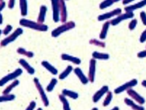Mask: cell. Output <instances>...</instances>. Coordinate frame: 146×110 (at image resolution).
Listing matches in <instances>:
<instances>
[{"label":"cell","mask_w":146,"mask_h":110,"mask_svg":"<svg viewBox=\"0 0 146 110\" xmlns=\"http://www.w3.org/2000/svg\"><path fill=\"white\" fill-rule=\"evenodd\" d=\"M57 83H58V80H57L56 78H52L51 80V81H50V83H49L48 86H47V88H46L47 91H48V92L52 91V90L54 89V88L55 87Z\"/></svg>","instance_id":"4dcf8cb0"},{"label":"cell","mask_w":146,"mask_h":110,"mask_svg":"<svg viewBox=\"0 0 146 110\" xmlns=\"http://www.w3.org/2000/svg\"><path fill=\"white\" fill-rule=\"evenodd\" d=\"M13 30V26H10V25H7V26L5 27V28L2 30V33L4 34V35H8L10 34V32Z\"/></svg>","instance_id":"e575fe53"},{"label":"cell","mask_w":146,"mask_h":110,"mask_svg":"<svg viewBox=\"0 0 146 110\" xmlns=\"http://www.w3.org/2000/svg\"><path fill=\"white\" fill-rule=\"evenodd\" d=\"M62 94L65 96H68V97L71 98L73 99H77L78 97H79V94L77 93L68 89H63L62 91Z\"/></svg>","instance_id":"cb8c5ba5"},{"label":"cell","mask_w":146,"mask_h":110,"mask_svg":"<svg viewBox=\"0 0 146 110\" xmlns=\"http://www.w3.org/2000/svg\"><path fill=\"white\" fill-rule=\"evenodd\" d=\"M75 22H74L73 21H70V22H68L64 23L62 26H60L59 27L56 28L55 29L52 31V36L54 37V38H57V37L59 36L61 34L66 32L67 30H71L74 28H75Z\"/></svg>","instance_id":"7a4b0ae2"},{"label":"cell","mask_w":146,"mask_h":110,"mask_svg":"<svg viewBox=\"0 0 146 110\" xmlns=\"http://www.w3.org/2000/svg\"><path fill=\"white\" fill-rule=\"evenodd\" d=\"M61 59L65 61H68L75 65H80L81 64V59L78 57H75L71 55H69L67 54H63L61 55Z\"/></svg>","instance_id":"2e32d148"},{"label":"cell","mask_w":146,"mask_h":110,"mask_svg":"<svg viewBox=\"0 0 146 110\" xmlns=\"http://www.w3.org/2000/svg\"><path fill=\"white\" fill-rule=\"evenodd\" d=\"M137 57L139 58H145L146 57V49L144 51H141L137 54Z\"/></svg>","instance_id":"f35d334b"},{"label":"cell","mask_w":146,"mask_h":110,"mask_svg":"<svg viewBox=\"0 0 146 110\" xmlns=\"http://www.w3.org/2000/svg\"><path fill=\"white\" fill-rule=\"evenodd\" d=\"M113 99V94L112 92H111V91H108L107 94V96H106V98L105 99L104 101H103V106L104 107H107V106H108L110 104V103H111V100H112Z\"/></svg>","instance_id":"1f68e13d"},{"label":"cell","mask_w":146,"mask_h":110,"mask_svg":"<svg viewBox=\"0 0 146 110\" xmlns=\"http://www.w3.org/2000/svg\"><path fill=\"white\" fill-rule=\"evenodd\" d=\"M127 94H128L129 96H131L132 99H135V100L137 102L138 104H140V105L144 104L145 101V99L143 96H140V94H138V93H137L135 90L132 89V88H130V89H129L128 91H127Z\"/></svg>","instance_id":"7c38bea8"},{"label":"cell","mask_w":146,"mask_h":110,"mask_svg":"<svg viewBox=\"0 0 146 110\" xmlns=\"http://www.w3.org/2000/svg\"><path fill=\"white\" fill-rule=\"evenodd\" d=\"M113 0H104L103 2H102L100 5V10H104V9L108 8L111 7V5L113 4Z\"/></svg>","instance_id":"f546056e"},{"label":"cell","mask_w":146,"mask_h":110,"mask_svg":"<svg viewBox=\"0 0 146 110\" xmlns=\"http://www.w3.org/2000/svg\"><path fill=\"white\" fill-rule=\"evenodd\" d=\"M19 64L21 65L22 67H23V68L29 72V74H30V75H34V72H35V70H34V68H33V67H31L24 59H20Z\"/></svg>","instance_id":"ac0fdd59"},{"label":"cell","mask_w":146,"mask_h":110,"mask_svg":"<svg viewBox=\"0 0 146 110\" xmlns=\"http://www.w3.org/2000/svg\"><path fill=\"white\" fill-rule=\"evenodd\" d=\"M134 1H135V0H123L122 4H123L124 5H127V4L131 3V2H134Z\"/></svg>","instance_id":"60d3db41"},{"label":"cell","mask_w":146,"mask_h":110,"mask_svg":"<svg viewBox=\"0 0 146 110\" xmlns=\"http://www.w3.org/2000/svg\"><path fill=\"white\" fill-rule=\"evenodd\" d=\"M19 23L22 26L29 28L33 29V30L42 31V32H45V31H47L48 30V26H46V25L39 23V22H35L34 21L30 20L25 19V18L20 20Z\"/></svg>","instance_id":"6da1fadb"},{"label":"cell","mask_w":146,"mask_h":110,"mask_svg":"<svg viewBox=\"0 0 146 110\" xmlns=\"http://www.w3.org/2000/svg\"><path fill=\"white\" fill-rule=\"evenodd\" d=\"M121 14V10L120 8H116L114 10H113V11L109 12V13H106L99 15L98 18V20L99 21L106 20H108L110 18H113V17L116 16V15H119Z\"/></svg>","instance_id":"30bf717a"},{"label":"cell","mask_w":146,"mask_h":110,"mask_svg":"<svg viewBox=\"0 0 146 110\" xmlns=\"http://www.w3.org/2000/svg\"><path fill=\"white\" fill-rule=\"evenodd\" d=\"M1 6H0V11H2L4 8L5 7V2L3 1H1Z\"/></svg>","instance_id":"b9f144b4"},{"label":"cell","mask_w":146,"mask_h":110,"mask_svg":"<svg viewBox=\"0 0 146 110\" xmlns=\"http://www.w3.org/2000/svg\"><path fill=\"white\" fill-rule=\"evenodd\" d=\"M19 1L21 15H23V16H26L28 14L27 0H19Z\"/></svg>","instance_id":"44dd1931"},{"label":"cell","mask_w":146,"mask_h":110,"mask_svg":"<svg viewBox=\"0 0 146 110\" xmlns=\"http://www.w3.org/2000/svg\"><path fill=\"white\" fill-rule=\"evenodd\" d=\"M59 99L60 101L62 102L63 107V110H71L69 106V103L67 101L66 98L65 97L64 95H59Z\"/></svg>","instance_id":"83f0119b"},{"label":"cell","mask_w":146,"mask_h":110,"mask_svg":"<svg viewBox=\"0 0 146 110\" xmlns=\"http://www.w3.org/2000/svg\"><path fill=\"white\" fill-rule=\"evenodd\" d=\"M134 16H135V14H134L133 13H127L126 12V13H124V14H119L116 18L113 19L111 21V24L113 26H116L122 21L127 19H131V18H134Z\"/></svg>","instance_id":"52a82bcc"},{"label":"cell","mask_w":146,"mask_h":110,"mask_svg":"<svg viewBox=\"0 0 146 110\" xmlns=\"http://www.w3.org/2000/svg\"><path fill=\"white\" fill-rule=\"evenodd\" d=\"M22 73H23V70H21V68H18L13 72H12V73L10 74H8V75H6L5 77L2 78V79H1V81H0V86H3L4 85L6 84V83H7V82L10 81V80H14V79L18 78V77L20 76Z\"/></svg>","instance_id":"5b68a950"},{"label":"cell","mask_w":146,"mask_h":110,"mask_svg":"<svg viewBox=\"0 0 146 110\" xmlns=\"http://www.w3.org/2000/svg\"><path fill=\"white\" fill-rule=\"evenodd\" d=\"M140 18H141L142 22L144 26H146V13L145 11H142L140 13Z\"/></svg>","instance_id":"d590c367"},{"label":"cell","mask_w":146,"mask_h":110,"mask_svg":"<svg viewBox=\"0 0 146 110\" xmlns=\"http://www.w3.org/2000/svg\"><path fill=\"white\" fill-rule=\"evenodd\" d=\"M23 29L21 28H18L16 30H15V32H13V34L10 36H9L8 37H7L6 38H5L4 40H2L1 41V46H6L7 45L10 44L12 42H13L14 41H15L17 39L19 36H21L23 34Z\"/></svg>","instance_id":"3957f363"},{"label":"cell","mask_w":146,"mask_h":110,"mask_svg":"<svg viewBox=\"0 0 146 110\" xmlns=\"http://www.w3.org/2000/svg\"><path fill=\"white\" fill-rule=\"evenodd\" d=\"M2 22H3V18H2V14L0 13V24L2 25Z\"/></svg>","instance_id":"7bdbcfd3"},{"label":"cell","mask_w":146,"mask_h":110,"mask_svg":"<svg viewBox=\"0 0 146 110\" xmlns=\"http://www.w3.org/2000/svg\"><path fill=\"white\" fill-rule=\"evenodd\" d=\"M137 80H136V79H132V80H130V81L127 82V83H124V84H123L122 86H119L117 88H116V89L114 90V93L116 94H120V93L124 92V91H128L129 89H130V88H132V87L136 86V85L137 84Z\"/></svg>","instance_id":"8992f818"},{"label":"cell","mask_w":146,"mask_h":110,"mask_svg":"<svg viewBox=\"0 0 146 110\" xmlns=\"http://www.w3.org/2000/svg\"><path fill=\"white\" fill-rule=\"evenodd\" d=\"M73 70V67L71 65H68L67 67H66V70L63 71L60 75H59V78L60 80H64L66 77H68V75H69V74L72 72Z\"/></svg>","instance_id":"4316f807"},{"label":"cell","mask_w":146,"mask_h":110,"mask_svg":"<svg viewBox=\"0 0 146 110\" xmlns=\"http://www.w3.org/2000/svg\"><path fill=\"white\" fill-rule=\"evenodd\" d=\"M34 82L35 83V86L36 87L37 90H38V92H39V95H40L41 98H42V100L43 101V104L45 107H48L49 106V100L47 99V96H46V94L44 92V90L42 88V85L40 84L39 81V79L36 78H35L34 79Z\"/></svg>","instance_id":"277c9868"},{"label":"cell","mask_w":146,"mask_h":110,"mask_svg":"<svg viewBox=\"0 0 146 110\" xmlns=\"http://www.w3.org/2000/svg\"><path fill=\"white\" fill-rule=\"evenodd\" d=\"M111 110H119V108L118 107H115L114 108H113Z\"/></svg>","instance_id":"f6af8a7d"},{"label":"cell","mask_w":146,"mask_h":110,"mask_svg":"<svg viewBox=\"0 0 146 110\" xmlns=\"http://www.w3.org/2000/svg\"><path fill=\"white\" fill-rule=\"evenodd\" d=\"M92 57L95 59H108L110 58L109 54L106 53H100L98 51H94L92 53Z\"/></svg>","instance_id":"603a6c76"},{"label":"cell","mask_w":146,"mask_h":110,"mask_svg":"<svg viewBox=\"0 0 146 110\" xmlns=\"http://www.w3.org/2000/svg\"><path fill=\"white\" fill-rule=\"evenodd\" d=\"M47 11V7L45 5H42L40 7V10H39V14L38 18H37V21L39 23H42L43 24V22H44L45 18H46V13Z\"/></svg>","instance_id":"e0dca14e"},{"label":"cell","mask_w":146,"mask_h":110,"mask_svg":"<svg viewBox=\"0 0 146 110\" xmlns=\"http://www.w3.org/2000/svg\"><path fill=\"white\" fill-rule=\"evenodd\" d=\"M110 25H111V22H109V21H106L104 24H103L101 32H100V38L101 40L106 39V36H107L108 31V29H109Z\"/></svg>","instance_id":"d6986e66"},{"label":"cell","mask_w":146,"mask_h":110,"mask_svg":"<svg viewBox=\"0 0 146 110\" xmlns=\"http://www.w3.org/2000/svg\"><path fill=\"white\" fill-rule=\"evenodd\" d=\"M137 25V20L136 19H133L130 21L129 24V29L130 30H135V28H136Z\"/></svg>","instance_id":"836d02e7"},{"label":"cell","mask_w":146,"mask_h":110,"mask_svg":"<svg viewBox=\"0 0 146 110\" xmlns=\"http://www.w3.org/2000/svg\"><path fill=\"white\" fill-rule=\"evenodd\" d=\"M37 110H42V108H39Z\"/></svg>","instance_id":"c3c4849f"},{"label":"cell","mask_w":146,"mask_h":110,"mask_svg":"<svg viewBox=\"0 0 146 110\" xmlns=\"http://www.w3.org/2000/svg\"><path fill=\"white\" fill-rule=\"evenodd\" d=\"M113 2H114V3H116V2H119V1H120V0H113Z\"/></svg>","instance_id":"bcb514c9"},{"label":"cell","mask_w":146,"mask_h":110,"mask_svg":"<svg viewBox=\"0 0 146 110\" xmlns=\"http://www.w3.org/2000/svg\"><path fill=\"white\" fill-rule=\"evenodd\" d=\"M74 72L77 77L79 78V79L80 80V81L83 83L84 85H86L87 84V83L89 82V78H87L86 77V75L84 74V72H82V70H81L79 67H76L74 69Z\"/></svg>","instance_id":"9a60e30c"},{"label":"cell","mask_w":146,"mask_h":110,"mask_svg":"<svg viewBox=\"0 0 146 110\" xmlns=\"http://www.w3.org/2000/svg\"><path fill=\"white\" fill-rule=\"evenodd\" d=\"M15 0H9L8 3V7L10 9H13L15 6Z\"/></svg>","instance_id":"ab89813d"},{"label":"cell","mask_w":146,"mask_h":110,"mask_svg":"<svg viewBox=\"0 0 146 110\" xmlns=\"http://www.w3.org/2000/svg\"><path fill=\"white\" fill-rule=\"evenodd\" d=\"M15 99V96L13 94H3V96H1L0 97V101L5 102V101H10Z\"/></svg>","instance_id":"f1b7e54d"},{"label":"cell","mask_w":146,"mask_h":110,"mask_svg":"<svg viewBox=\"0 0 146 110\" xmlns=\"http://www.w3.org/2000/svg\"><path fill=\"white\" fill-rule=\"evenodd\" d=\"M145 6H146V0H142V1L135 4V5H129V6L126 7L124 10H125V11L127 13H133V11H135V10L143 8Z\"/></svg>","instance_id":"4fadbf2b"},{"label":"cell","mask_w":146,"mask_h":110,"mask_svg":"<svg viewBox=\"0 0 146 110\" xmlns=\"http://www.w3.org/2000/svg\"><path fill=\"white\" fill-rule=\"evenodd\" d=\"M96 59L92 58L90 61V70H89V80L91 83L95 81V71H96Z\"/></svg>","instance_id":"8fae6325"},{"label":"cell","mask_w":146,"mask_h":110,"mask_svg":"<svg viewBox=\"0 0 146 110\" xmlns=\"http://www.w3.org/2000/svg\"><path fill=\"white\" fill-rule=\"evenodd\" d=\"M17 52L19 54H21V55H24V56H26L29 58H31L34 57V53L32 51H26L25 49L21 48V47H19V48L17 49Z\"/></svg>","instance_id":"484cf974"},{"label":"cell","mask_w":146,"mask_h":110,"mask_svg":"<svg viewBox=\"0 0 146 110\" xmlns=\"http://www.w3.org/2000/svg\"><path fill=\"white\" fill-rule=\"evenodd\" d=\"M142 86H144L145 88H146V80H143V81L142 82Z\"/></svg>","instance_id":"ee69618b"},{"label":"cell","mask_w":146,"mask_h":110,"mask_svg":"<svg viewBox=\"0 0 146 110\" xmlns=\"http://www.w3.org/2000/svg\"><path fill=\"white\" fill-rule=\"evenodd\" d=\"M52 7V18L55 22L60 20V5L59 0H51Z\"/></svg>","instance_id":"ba28073f"},{"label":"cell","mask_w":146,"mask_h":110,"mask_svg":"<svg viewBox=\"0 0 146 110\" xmlns=\"http://www.w3.org/2000/svg\"><path fill=\"white\" fill-rule=\"evenodd\" d=\"M1 1H3V0H1Z\"/></svg>","instance_id":"681fc988"},{"label":"cell","mask_w":146,"mask_h":110,"mask_svg":"<svg viewBox=\"0 0 146 110\" xmlns=\"http://www.w3.org/2000/svg\"><path fill=\"white\" fill-rule=\"evenodd\" d=\"M42 65L43 66L44 68L47 69L49 72H50L51 74H52V75H57V74H58V70H57V69L55 68L54 66L52 65L50 63H49L47 61H42Z\"/></svg>","instance_id":"ffe728a7"},{"label":"cell","mask_w":146,"mask_h":110,"mask_svg":"<svg viewBox=\"0 0 146 110\" xmlns=\"http://www.w3.org/2000/svg\"><path fill=\"white\" fill-rule=\"evenodd\" d=\"M90 44L95 45V46H99V47H102V48H105L106 47V43L103 41H100L97 40V39H91L90 41Z\"/></svg>","instance_id":"d6a6232c"},{"label":"cell","mask_w":146,"mask_h":110,"mask_svg":"<svg viewBox=\"0 0 146 110\" xmlns=\"http://www.w3.org/2000/svg\"><path fill=\"white\" fill-rule=\"evenodd\" d=\"M92 110H98V109L96 108V107H95V108H93Z\"/></svg>","instance_id":"7dc6e473"},{"label":"cell","mask_w":146,"mask_h":110,"mask_svg":"<svg viewBox=\"0 0 146 110\" xmlns=\"http://www.w3.org/2000/svg\"><path fill=\"white\" fill-rule=\"evenodd\" d=\"M36 102L34 101H31V103L29 104V107L26 108V110H34V109H35L36 107Z\"/></svg>","instance_id":"74e56055"},{"label":"cell","mask_w":146,"mask_h":110,"mask_svg":"<svg viewBox=\"0 0 146 110\" xmlns=\"http://www.w3.org/2000/svg\"><path fill=\"white\" fill-rule=\"evenodd\" d=\"M124 102L127 105L129 106L130 107H132L134 110H145L144 107H143L142 106H139L137 104H136L134 101H132L131 99H128V98H126L124 99Z\"/></svg>","instance_id":"7402d4cb"},{"label":"cell","mask_w":146,"mask_h":110,"mask_svg":"<svg viewBox=\"0 0 146 110\" xmlns=\"http://www.w3.org/2000/svg\"><path fill=\"white\" fill-rule=\"evenodd\" d=\"M108 90H109V88H108V86H103V87H102V88L99 90V91H98L95 94H94L93 98H92V100H93V101L95 102V103H97V102H98L100 99L103 97V96L105 94H106V93L108 92Z\"/></svg>","instance_id":"5bb4252c"},{"label":"cell","mask_w":146,"mask_h":110,"mask_svg":"<svg viewBox=\"0 0 146 110\" xmlns=\"http://www.w3.org/2000/svg\"><path fill=\"white\" fill-rule=\"evenodd\" d=\"M140 43H144V42L146 41V29L142 33L140 38Z\"/></svg>","instance_id":"8d00e7d4"},{"label":"cell","mask_w":146,"mask_h":110,"mask_svg":"<svg viewBox=\"0 0 146 110\" xmlns=\"http://www.w3.org/2000/svg\"><path fill=\"white\" fill-rule=\"evenodd\" d=\"M19 83H20L19 80L15 79V80L14 81L11 83V84H10V86H8L6 88H5V90H4L3 94H10V91H11L12 90L15 88V87H16L17 86H18V85H19Z\"/></svg>","instance_id":"d4e9b609"},{"label":"cell","mask_w":146,"mask_h":110,"mask_svg":"<svg viewBox=\"0 0 146 110\" xmlns=\"http://www.w3.org/2000/svg\"><path fill=\"white\" fill-rule=\"evenodd\" d=\"M60 5V19L62 22L66 23L68 18V13L65 0H59Z\"/></svg>","instance_id":"9c48e42d"}]
</instances>
